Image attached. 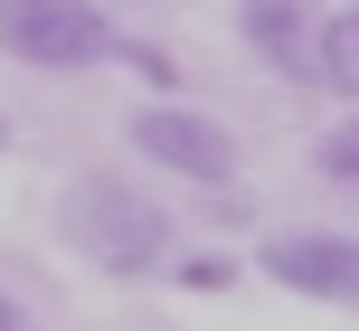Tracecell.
<instances>
[{
	"label": "cell",
	"instance_id": "6da1fadb",
	"mask_svg": "<svg viewBox=\"0 0 359 331\" xmlns=\"http://www.w3.org/2000/svg\"><path fill=\"white\" fill-rule=\"evenodd\" d=\"M57 237H67L76 256L95 265V275L142 284V275H161V265H170L180 227H170V208L151 199L142 180H114V170H76V180H67V199H57Z\"/></svg>",
	"mask_w": 359,
	"mask_h": 331
},
{
	"label": "cell",
	"instance_id": "7a4b0ae2",
	"mask_svg": "<svg viewBox=\"0 0 359 331\" xmlns=\"http://www.w3.org/2000/svg\"><path fill=\"white\" fill-rule=\"evenodd\" d=\"M123 29L104 19V0H0V57L29 76H86L114 67Z\"/></svg>",
	"mask_w": 359,
	"mask_h": 331
},
{
	"label": "cell",
	"instance_id": "3957f363",
	"mask_svg": "<svg viewBox=\"0 0 359 331\" xmlns=\"http://www.w3.org/2000/svg\"><path fill=\"white\" fill-rule=\"evenodd\" d=\"M133 151H142L151 170H170V180H189V189H208V199H227L236 189V133L217 123V114H198V104H142L133 114Z\"/></svg>",
	"mask_w": 359,
	"mask_h": 331
},
{
	"label": "cell",
	"instance_id": "277c9868",
	"mask_svg": "<svg viewBox=\"0 0 359 331\" xmlns=\"http://www.w3.org/2000/svg\"><path fill=\"white\" fill-rule=\"evenodd\" d=\"M255 265L303 303H331V313L359 303V227H274L255 246Z\"/></svg>",
	"mask_w": 359,
	"mask_h": 331
},
{
	"label": "cell",
	"instance_id": "5b68a950",
	"mask_svg": "<svg viewBox=\"0 0 359 331\" xmlns=\"http://www.w3.org/2000/svg\"><path fill=\"white\" fill-rule=\"evenodd\" d=\"M312 19H322L312 0H236V38H246L274 76H293V86L312 76Z\"/></svg>",
	"mask_w": 359,
	"mask_h": 331
},
{
	"label": "cell",
	"instance_id": "8992f818",
	"mask_svg": "<svg viewBox=\"0 0 359 331\" xmlns=\"http://www.w3.org/2000/svg\"><path fill=\"white\" fill-rule=\"evenodd\" d=\"M303 86L359 95V0H331V10L312 19V76H303Z\"/></svg>",
	"mask_w": 359,
	"mask_h": 331
},
{
	"label": "cell",
	"instance_id": "52a82bcc",
	"mask_svg": "<svg viewBox=\"0 0 359 331\" xmlns=\"http://www.w3.org/2000/svg\"><path fill=\"white\" fill-rule=\"evenodd\" d=\"M312 170H322L331 189H350V199H359V114H341V123L312 142Z\"/></svg>",
	"mask_w": 359,
	"mask_h": 331
},
{
	"label": "cell",
	"instance_id": "ba28073f",
	"mask_svg": "<svg viewBox=\"0 0 359 331\" xmlns=\"http://www.w3.org/2000/svg\"><path fill=\"white\" fill-rule=\"evenodd\" d=\"M161 275H180L189 294H217V284H236V265H227V256H170Z\"/></svg>",
	"mask_w": 359,
	"mask_h": 331
},
{
	"label": "cell",
	"instance_id": "9c48e42d",
	"mask_svg": "<svg viewBox=\"0 0 359 331\" xmlns=\"http://www.w3.org/2000/svg\"><path fill=\"white\" fill-rule=\"evenodd\" d=\"M0 331H29V303L19 294H0Z\"/></svg>",
	"mask_w": 359,
	"mask_h": 331
},
{
	"label": "cell",
	"instance_id": "30bf717a",
	"mask_svg": "<svg viewBox=\"0 0 359 331\" xmlns=\"http://www.w3.org/2000/svg\"><path fill=\"white\" fill-rule=\"evenodd\" d=\"M0 151H10V114H0Z\"/></svg>",
	"mask_w": 359,
	"mask_h": 331
},
{
	"label": "cell",
	"instance_id": "8fae6325",
	"mask_svg": "<svg viewBox=\"0 0 359 331\" xmlns=\"http://www.w3.org/2000/svg\"><path fill=\"white\" fill-rule=\"evenodd\" d=\"M312 10H331V0H312Z\"/></svg>",
	"mask_w": 359,
	"mask_h": 331
}]
</instances>
